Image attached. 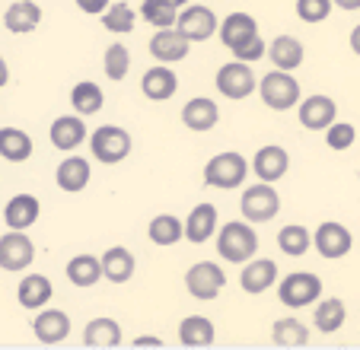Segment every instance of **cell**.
<instances>
[{"instance_id": "obj_8", "label": "cell", "mask_w": 360, "mask_h": 350, "mask_svg": "<svg viewBox=\"0 0 360 350\" xmlns=\"http://www.w3.org/2000/svg\"><path fill=\"white\" fill-rule=\"evenodd\" d=\"M214 83H217V93L226 96V99H233V102L249 99V96L259 89V80H255L252 67H249L245 61H236V58H233L230 64H224V67L217 70Z\"/></svg>"}, {"instance_id": "obj_4", "label": "cell", "mask_w": 360, "mask_h": 350, "mask_svg": "<svg viewBox=\"0 0 360 350\" xmlns=\"http://www.w3.org/2000/svg\"><path fill=\"white\" fill-rule=\"evenodd\" d=\"M249 169L252 166L243 153L224 150L214 160H207V166H204V185H211V188H239L245 182Z\"/></svg>"}, {"instance_id": "obj_14", "label": "cell", "mask_w": 360, "mask_h": 350, "mask_svg": "<svg viewBox=\"0 0 360 350\" xmlns=\"http://www.w3.org/2000/svg\"><path fill=\"white\" fill-rule=\"evenodd\" d=\"M32 335L39 337V344L45 347H58L70 337V316L61 309H39L32 318Z\"/></svg>"}, {"instance_id": "obj_26", "label": "cell", "mask_w": 360, "mask_h": 350, "mask_svg": "<svg viewBox=\"0 0 360 350\" xmlns=\"http://www.w3.org/2000/svg\"><path fill=\"white\" fill-rule=\"evenodd\" d=\"M39 22H41V7L35 0H16V4H10V7L4 10V26H7V32H13V35L35 32Z\"/></svg>"}, {"instance_id": "obj_12", "label": "cell", "mask_w": 360, "mask_h": 350, "mask_svg": "<svg viewBox=\"0 0 360 350\" xmlns=\"http://www.w3.org/2000/svg\"><path fill=\"white\" fill-rule=\"evenodd\" d=\"M297 118L306 131H326L328 124L338 122V105H335L332 96H322V93L306 96L297 105Z\"/></svg>"}, {"instance_id": "obj_7", "label": "cell", "mask_w": 360, "mask_h": 350, "mask_svg": "<svg viewBox=\"0 0 360 350\" xmlns=\"http://www.w3.org/2000/svg\"><path fill=\"white\" fill-rule=\"evenodd\" d=\"M226 287V274L217 261H195L188 271H185V290L188 297L201 299V303H211L224 293Z\"/></svg>"}, {"instance_id": "obj_31", "label": "cell", "mask_w": 360, "mask_h": 350, "mask_svg": "<svg viewBox=\"0 0 360 350\" xmlns=\"http://www.w3.org/2000/svg\"><path fill=\"white\" fill-rule=\"evenodd\" d=\"M271 344L274 347H306L309 344V328L297 316L278 318L271 325Z\"/></svg>"}, {"instance_id": "obj_47", "label": "cell", "mask_w": 360, "mask_h": 350, "mask_svg": "<svg viewBox=\"0 0 360 350\" xmlns=\"http://www.w3.org/2000/svg\"><path fill=\"white\" fill-rule=\"evenodd\" d=\"M7 83H10V67H7V61L0 58V89L7 86Z\"/></svg>"}, {"instance_id": "obj_32", "label": "cell", "mask_w": 360, "mask_h": 350, "mask_svg": "<svg viewBox=\"0 0 360 350\" xmlns=\"http://www.w3.org/2000/svg\"><path fill=\"white\" fill-rule=\"evenodd\" d=\"M68 280L74 283V287H96V283L102 280V261L96 255H74L68 261Z\"/></svg>"}, {"instance_id": "obj_27", "label": "cell", "mask_w": 360, "mask_h": 350, "mask_svg": "<svg viewBox=\"0 0 360 350\" xmlns=\"http://www.w3.org/2000/svg\"><path fill=\"white\" fill-rule=\"evenodd\" d=\"M99 261H102V277L112 280V283H128L137 271L134 255H131V249H124V245H112V249H105V255H102Z\"/></svg>"}, {"instance_id": "obj_20", "label": "cell", "mask_w": 360, "mask_h": 350, "mask_svg": "<svg viewBox=\"0 0 360 350\" xmlns=\"http://www.w3.org/2000/svg\"><path fill=\"white\" fill-rule=\"evenodd\" d=\"M39 214H41V201L35 195H29V191L13 195L4 204V223H7V229H32L39 223Z\"/></svg>"}, {"instance_id": "obj_3", "label": "cell", "mask_w": 360, "mask_h": 350, "mask_svg": "<svg viewBox=\"0 0 360 350\" xmlns=\"http://www.w3.org/2000/svg\"><path fill=\"white\" fill-rule=\"evenodd\" d=\"M322 297V277L313 271H293L278 283V299L287 309H306V306L319 303Z\"/></svg>"}, {"instance_id": "obj_2", "label": "cell", "mask_w": 360, "mask_h": 350, "mask_svg": "<svg viewBox=\"0 0 360 350\" xmlns=\"http://www.w3.org/2000/svg\"><path fill=\"white\" fill-rule=\"evenodd\" d=\"M259 96L262 102H265L268 108H274V112H287V108H297L300 105V83L297 77L290 74V70H268L265 77L259 80Z\"/></svg>"}, {"instance_id": "obj_28", "label": "cell", "mask_w": 360, "mask_h": 350, "mask_svg": "<svg viewBox=\"0 0 360 350\" xmlns=\"http://www.w3.org/2000/svg\"><path fill=\"white\" fill-rule=\"evenodd\" d=\"M217 341V328L207 316H185L179 322V344L182 347H211Z\"/></svg>"}, {"instance_id": "obj_15", "label": "cell", "mask_w": 360, "mask_h": 350, "mask_svg": "<svg viewBox=\"0 0 360 350\" xmlns=\"http://www.w3.org/2000/svg\"><path fill=\"white\" fill-rule=\"evenodd\" d=\"M147 48H150V58H157V64H179L188 58L191 41L179 29H157L153 39L147 41Z\"/></svg>"}, {"instance_id": "obj_33", "label": "cell", "mask_w": 360, "mask_h": 350, "mask_svg": "<svg viewBox=\"0 0 360 350\" xmlns=\"http://www.w3.org/2000/svg\"><path fill=\"white\" fill-rule=\"evenodd\" d=\"M147 236L153 245H163L166 249V245H176L179 239H185V223L172 214H157L147 226Z\"/></svg>"}, {"instance_id": "obj_13", "label": "cell", "mask_w": 360, "mask_h": 350, "mask_svg": "<svg viewBox=\"0 0 360 350\" xmlns=\"http://www.w3.org/2000/svg\"><path fill=\"white\" fill-rule=\"evenodd\" d=\"M252 172H255V179L259 182H281L287 175V169H290V153H287L284 147H278V143H265V147L255 150V156H252Z\"/></svg>"}, {"instance_id": "obj_17", "label": "cell", "mask_w": 360, "mask_h": 350, "mask_svg": "<svg viewBox=\"0 0 360 350\" xmlns=\"http://www.w3.org/2000/svg\"><path fill=\"white\" fill-rule=\"evenodd\" d=\"M274 283H278V264H274L271 258H249V261L243 264L239 287H243L249 297H262Z\"/></svg>"}, {"instance_id": "obj_39", "label": "cell", "mask_w": 360, "mask_h": 350, "mask_svg": "<svg viewBox=\"0 0 360 350\" xmlns=\"http://www.w3.org/2000/svg\"><path fill=\"white\" fill-rule=\"evenodd\" d=\"M134 10H131V4H109V10L102 13V26H105V32H115V35H124V32H134Z\"/></svg>"}, {"instance_id": "obj_43", "label": "cell", "mask_w": 360, "mask_h": 350, "mask_svg": "<svg viewBox=\"0 0 360 350\" xmlns=\"http://www.w3.org/2000/svg\"><path fill=\"white\" fill-rule=\"evenodd\" d=\"M77 7L83 10L86 16H102L105 10H109V0H74Z\"/></svg>"}, {"instance_id": "obj_19", "label": "cell", "mask_w": 360, "mask_h": 350, "mask_svg": "<svg viewBox=\"0 0 360 350\" xmlns=\"http://www.w3.org/2000/svg\"><path fill=\"white\" fill-rule=\"evenodd\" d=\"M217 229H220L217 207H214L211 201L191 207V214L185 216V239H188L191 245H204L211 236H217Z\"/></svg>"}, {"instance_id": "obj_34", "label": "cell", "mask_w": 360, "mask_h": 350, "mask_svg": "<svg viewBox=\"0 0 360 350\" xmlns=\"http://www.w3.org/2000/svg\"><path fill=\"white\" fill-rule=\"evenodd\" d=\"M0 156L7 162H26L32 156V137L20 128H0Z\"/></svg>"}, {"instance_id": "obj_1", "label": "cell", "mask_w": 360, "mask_h": 350, "mask_svg": "<svg viewBox=\"0 0 360 350\" xmlns=\"http://www.w3.org/2000/svg\"><path fill=\"white\" fill-rule=\"evenodd\" d=\"M259 252V233L249 220H230L217 229V255L224 261L245 264Z\"/></svg>"}, {"instance_id": "obj_36", "label": "cell", "mask_w": 360, "mask_h": 350, "mask_svg": "<svg viewBox=\"0 0 360 350\" xmlns=\"http://www.w3.org/2000/svg\"><path fill=\"white\" fill-rule=\"evenodd\" d=\"M179 13H182V10H179V4H172V0H143L141 4V16L153 29H176Z\"/></svg>"}, {"instance_id": "obj_10", "label": "cell", "mask_w": 360, "mask_h": 350, "mask_svg": "<svg viewBox=\"0 0 360 350\" xmlns=\"http://www.w3.org/2000/svg\"><path fill=\"white\" fill-rule=\"evenodd\" d=\"M35 261V245L26 236V229H7L0 236V268L10 274H20Z\"/></svg>"}, {"instance_id": "obj_5", "label": "cell", "mask_w": 360, "mask_h": 350, "mask_svg": "<svg viewBox=\"0 0 360 350\" xmlns=\"http://www.w3.org/2000/svg\"><path fill=\"white\" fill-rule=\"evenodd\" d=\"M239 210H243V220H249L252 226H262V223H271L281 210V195L274 191L271 182H259L249 185L239 197Z\"/></svg>"}, {"instance_id": "obj_21", "label": "cell", "mask_w": 360, "mask_h": 350, "mask_svg": "<svg viewBox=\"0 0 360 350\" xmlns=\"http://www.w3.org/2000/svg\"><path fill=\"white\" fill-rule=\"evenodd\" d=\"M220 122V108L214 99H207V96H195V99H188L182 105V124L188 131H195V134H204V131L217 128Z\"/></svg>"}, {"instance_id": "obj_30", "label": "cell", "mask_w": 360, "mask_h": 350, "mask_svg": "<svg viewBox=\"0 0 360 350\" xmlns=\"http://www.w3.org/2000/svg\"><path fill=\"white\" fill-rule=\"evenodd\" d=\"M345 322H347L345 299L332 297V299H322V303H316V312H313L316 331H322V335H335V331L345 328Z\"/></svg>"}, {"instance_id": "obj_40", "label": "cell", "mask_w": 360, "mask_h": 350, "mask_svg": "<svg viewBox=\"0 0 360 350\" xmlns=\"http://www.w3.org/2000/svg\"><path fill=\"white\" fill-rule=\"evenodd\" d=\"M354 141H357V128L347 122H335L326 128V143L328 150H335V153H341V150H351Z\"/></svg>"}, {"instance_id": "obj_24", "label": "cell", "mask_w": 360, "mask_h": 350, "mask_svg": "<svg viewBox=\"0 0 360 350\" xmlns=\"http://www.w3.org/2000/svg\"><path fill=\"white\" fill-rule=\"evenodd\" d=\"M217 35H220V41H224V48L236 51V48H243L245 41H252L262 32H259V22H255L252 13H230L226 20H220Z\"/></svg>"}, {"instance_id": "obj_37", "label": "cell", "mask_w": 360, "mask_h": 350, "mask_svg": "<svg viewBox=\"0 0 360 350\" xmlns=\"http://www.w3.org/2000/svg\"><path fill=\"white\" fill-rule=\"evenodd\" d=\"M313 245V236H309V229L300 226V223H287L284 229L278 233V249L290 258H303Z\"/></svg>"}, {"instance_id": "obj_46", "label": "cell", "mask_w": 360, "mask_h": 350, "mask_svg": "<svg viewBox=\"0 0 360 350\" xmlns=\"http://www.w3.org/2000/svg\"><path fill=\"white\" fill-rule=\"evenodd\" d=\"M338 10H360V0H332Z\"/></svg>"}, {"instance_id": "obj_38", "label": "cell", "mask_w": 360, "mask_h": 350, "mask_svg": "<svg viewBox=\"0 0 360 350\" xmlns=\"http://www.w3.org/2000/svg\"><path fill=\"white\" fill-rule=\"evenodd\" d=\"M102 67H105V77H109L112 83H122L124 77H128V70H131V51L122 45V41H112V45L105 48Z\"/></svg>"}, {"instance_id": "obj_42", "label": "cell", "mask_w": 360, "mask_h": 350, "mask_svg": "<svg viewBox=\"0 0 360 350\" xmlns=\"http://www.w3.org/2000/svg\"><path fill=\"white\" fill-rule=\"evenodd\" d=\"M265 54H268V45H265V39H262V35H255V39H252V41H245L243 48H236V51H233V58H236V61H245V64H252V61H262Z\"/></svg>"}, {"instance_id": "obj_41", "label": "cell", "mask_w": 360, "mask_h": 350, "mask_svg": "<svg viewBox=\"0 0 360 350\" xmlns=\"http://www.w3.org/2000/svg\"><path fill=\"white\" fill-rule=\"evenodd\" d=\"M332 0H297V16L306 26H316V22H326L332 13Z\"/></svg>"}, {"instance_id": "obj_35", "label": "cell", "mask_w": 360, "mask_h": 350, "mask_svg": "<svg viewBox=\"0 0 360 350\" xmlns=\"http://www.w3.org/2000/svg\"><path fill=\"white\" fill-rule=\"evenodd\" d=\"M70 105H74L77 115H96L102 105H105V93H102L99 83L93 80H80L74 89H70Z\"/></svg>"}, {"instance_id": "obj_16", "label": "cell", "mask_w": 360, "mask_h": 350, "mask_svg": "<svg viewBox=\"0 0 360 350\" xmlns=\"http://www.w3.org/2000/svg\"><path fill=\"white\" fill-rule=\"evenodd\" d=\"M86 137H89V131H86V124H83V115H77V112L55 118L51 128H48V141H51L55 150H61V153H74Z\"/></svg>"}, {"instance_id": "obj_23", "label": "cell", "mask_w": 360, "mask_h": 350, "mask_svg": "<svg viewBox=\"0 0 360 350\" xmlns=\"http://www.w3.org/2000/svg\"><path fill=\"white\" fill-rule=\"evenodd\" d=\"M141 89L150 102H169L179 89V77L169 64H153V67L141 77Z\"/></svg>"}, {"instance_id": "obj_44", "label": "cell", "mask_w": 360, "mask_h": 350, "mask_svg": "<svg viewBox=\"0 0 360 350\" xmlns=\"http://www.w3.org/2000/svg\"><path fill=\"white\" fill-rule=\"evenodd\" d=\"M131 344H134V347H163V341H160V337H153V335H141V337H134V341H131Z\"/></svg>"}, {"instance_id": "obj_6", "label": "cell", "mask_w": 360, "mask_h": 350, "mask_svg": "<svg viewBox=\"0 0 360 350\" xmlns=\"http://www.w3.org/2000/svg\"><path fill=\"white\" fill-rule=\"evenodd\" d=\"M89 153L93 160H99L102 166H115V162L128 160L131 153V134L118 124H102L89 134Z\"/></svg>"}, {"instance_id": "obj_48", "label": "cell", "mask_w": 360, "mask_h": 350, "mask_svg": "<svg viewBox=\"0 0 360 350\" xmlns=\"http://www.w3.org/2000/svg\"><path fill=\"white\" fill-rule=\"evenodd\" d=\"M172 4H179V7H185V4H188V0H172Z\"/></svg>"}, {"instance_id": "obj_29", "label": "cell", "mask_w": 360, "mask_h": 350, "mask_svg": "<svg viewBox=\"0 0 360 350\" xmlns=\"http://www.w3.org/2000/svg\"><path fill=\"white\" fill-rule=\"evenodd\" d=\"M268 61L274 64L278 70H297L300 64H303L306 51H303V41L293 39V35H278V39L268 45V54H265Z\"/></svg>"}, {"instance_id": "obj_25", "label": "cell", "mask_w": 360, "mask_h": 350, "mask_svg": "<svg viewBox=\"0 0 360 350\" xmlns=\"http://www.w3.org/2000/svg\"><path fill=\"white\" fill-rule=\"evenodd\" d=\"M124 335H122V325L115 322V318H93V322H86V328H83V347L89 350H105V347H122Z\"/></svg>"}, {"instance_id": "obj_45", "label": "cell", "mask_w": 360, "mask_h": 350, "mask_svg": "<svg viewBox=\"0 0 360 350\" xmlns=\"http://www.w3.org/2000/svg\"><path fill=\"white\" fill-rule=\"evenodd\" d=\"M347 41H351V51L360 58V26H354V29H351V39H347Z\"/></svg>"}, {"instance_id": "obj_18", "label": "cell", "mask_w": 360, "mask_h": 350, "mask_svg": "<svg viewBox=\"0 0 360 350\" xmlns=\"http://www.w3.org/2000/svg\"><path fill=\"white\" fill-rule=\"evenodd\" d=\"M51 297H55V283L48 280L45 274H26L20 280V287H16V303L26 312L45 309L51 303Z\"/></svg>"}, {"instance_id": "obj_22", "label": "cell", "mask_w": 360, "mask_h": 350, "mask_svg": "<svg viewBox=\"0 0 360 350\" xmlns=\"http://www.w3.org/2000/svg\"><path fill=\"white\" fill-rule=\"evenodd\" d=\"M89 179H93V166H89V160H83V156H68V160H61L55 169V185L61 191H68V195H80L89 185Z\"/></svg>"}, {"instance_id": "obj_11", "label": "cell", "mask_w": 360, "mask_h": 350, "mask_svg": "<svg viewBox=\"0 0 360 350\" xmlns=\"http://www.w3.org/2000/svg\"><path fill=\"white\" fill-rule=\"evenodd\" d=\"M176 29L185 35V39L191 41V45H195V41H207V39H211V35H217L220 20H217V13H214L211 7H201V4H191V7H185L182 13H179Z\"/></svg>"}, {"instance_id": "obj_9", "label": "cell", "mask_w": 360, "mask_h": 350, "mask_svg": "<svg viewBox=\"0 0 360 350\" xmlns=\"http://www.w3.org/2000/svg\"><path fill=\"white\" fill-rule=\"evenodd\" d=\"M313 249L319 252L326 261H338V258L351 255V249H354L351 229H347L345 223H335V220L319 223L313 233Z\"/></svg>"}]
</instances>
